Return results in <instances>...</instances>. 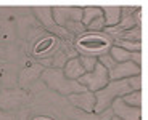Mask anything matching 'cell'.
<instances>
[{"instance_id": "6da1fadb", "label": "cell", "mask_w": 148, "mask_h": 120, "mask_svg": "<svg viewBox=\"0 0 148 120\" xmlns=\"http://www.w3.org/2000/svg\"><path fill=\"white\" fill-rule=\"evenodd\" d=\"M130 91L132 90H130L129 83H127V79L126 80H110L106 87L95 93V109H93V112L100 114L105 109H110L111 102L114 99L122 98L124 95H127Z\"/></svg>"}, {"instance_id": "7a4b0ae2", "label": "cell", "mask_w": 148, "mask_h": 120, "mask_svg": "<svg viewBox=\"0 0 148 120\" xmlns=\"http://www.w3.org/2000/svg\"><path fill=\"white\" fill-rule=\"evenodd\" d=\"M81 56H92V58H98L101 55H106L111 45V39L105 37L101 34H84V35L77 37L76 42Z\"/></svg>"}, {"instance_id": "3957f363", "label": "cell", "mask_w": 148, "mask_h": 120, "mask_svg": "<svg viewBox=\"0 0 148 120\" xmlns=\"http://www.w3.org/2000/svg\"><path fill=\"white\" fill-rule=\"evenodd\" d=\"M44 80L48 87L53 91H58L60 95H71V93H77V91H84L85 88L79 85L76 80H69L63 75L61 69H48L44 72Z\"/></svg>"}, {"instance_id": "277c9868", "label": "cell", "mask_w": 148, "mask_h": 120, "mask_svg": "<svg viewBox=\"0 0 148 120\" xmlns=\"http://www.w3.org/2000/svg\"><path fill=\"white\" fill-rule=\"evenodd\" d=\"M79 85L85 88L87 91H92V93H97L98 90L105 88L110 82V77H108V71L105 69L101 64L97 62V66L93 67V71L90 72H85L82 77H79L76 80Z\"/></svg>"}, {"instance_id": "5b68a950", "label": "cell", "mask_w": 148, "mask_h": 120, "mask_svg": "<svg viewBox=\"0 0 148 120\" xmlns=\"http://www.w3.org/2000/svg\"><path fill=\"white\" fill-rule=\"evenodd\" d=\"M52 18L58 27H64L68 22L81 21L82 19V8L81 7H53L50 8Z\"/></svg>"}, {"instance_id": "8992f818", "label": "cell", "mask_w": 148, "mask_h": 120, "mask_svg": "<svg viewBox=\"0 0 148 120\" xmlns=\"http://www.w3.org/2000/svg\"><path fill=\"white\" fill-rule=\"evenodd\" d=\"M111 111H113V115L118 117L119 120H142L140 107L127 106L121 98L114 99V101L111 102Z\"/></svg>"}, {"instance_id": "52a82bcc", "label": "cell", "mask_w": 148, "mask_h": 120, "mask_svg": "<svg viewBox=\"0 0 148 120\" xmlns=\"http://www.w3.org/2000/svg\"><path fill=\"white\" fill-rule=\"evenodd\" d=\"M69 102L76 107V109L82 111V112H93L95 109V93L92 91H77V93H71L68 95Z\"/></svg>"}, {"instance_id": "ba28073f", "label": "cell", "mask_w": 148, "mask_h": 120, "mask_svg": "<svg viewBox=\"0 0 148 120\" xmlns=\"http://www.w3.org/2000/svg\"><path fill=\"white\" fill-rule=\"evenodd\" d=\"M140 74H142L140 66L134 64L132 61L119 62V64H116L114 67H111V69L108 71L110 80H126L132 75H140Z\"/></svg>"}, {"instance_id": "9c48e42d", "label": "cell", "mask_w": 148, "mask_h": 120, "mask_svg": "<svg viewBox=\"0 0 148 120\" xmlns=\"http://www.w3.org/2000/svg\"><path fill=\"white\" fill-rule=\"evenodd\" d=\"M84 67H82L81 61H79V56L76 58H71L69 61H66V64L63 66V75L69 80H77L79 77L84 75Z\"/></svg>"}, {"instance_id": "30bf717a", "label": "cell", "mask_w": 148, "mask_h": 120, "mask_svg": "<svg viewBox=\"0 0 148 120\" xmlns=\"http://www.w3.org/2000/svg\"><path fill=\"white\" fill-rule=\"evenodd\" d=\"M101 8V15H103V21H105V27H113L118 26V22L122 19V13H121V7H100Z\"/></svg>"}, {"instance_id": "8fae6325", "label": "cell", "mask_w": 148, "mask_h": 120, "mask_svg": "<svg viewBox=\"0 0 148 120\" xmlns=\"http://www.w3.org/2000/svg\"><path fill=\"white\" fill-rule=\"evenodd\" d=\"M130 53H132V51H127V50H124V48L118 47V45H113V47L110 48V51H108V55L113 58V61H114L116 64L130 61Z\"/></svg>"}, {"instance_id": "7c38bea8", "label": "cell", "mask_w": 148, "mask_h": 120, "mask_svg": "<svg viewBox=\"0 0 148 120\" xmlns=\"http://www.w3.org/2000/svg\"><path fill=\"white\" fill-rule=\"evenodd\" d=\"M101 16V8L100 7H95V5H92V7H84L82 8V19L81 22L84 24V27L89 22H92L93 19L100 18Z\"/></svg>"}, {"instance_id": "4fadbf2b", "label": "cell", "mask_w": 148, "mask_h": 120, "mask_svg": "<svg viewBox=\"0 0 148 120\" xmlns=\"http://www.w3.org/2000/svg\"><path fill=\"white\" fill-rule=\"evenodd\" d=\"M55 42H56L55 37H47V39L40 40V42H39V43H37L36 47H34V55H36V56H42V55H45L47 51H50V50L53 48Z\"/></svg>"}, {"instance_id": "5bb4252c", "label": "cell", "mask_w": 148, "mask_h": 120, "mask_svg": "<svg viewBox=\"0 0 148 120\" xmlns=\"http://www.w3.org/2000/svg\"><path fill=\"white\" fill-rule=\"evenodd\" d=\"M121 99L126 102L127 106H132V107H142V90L130 91V93H127V95L122 96Z\"/></svg>"}, {"instance_id": "9a60e30c", "label": "cell", "mask_w": 148, "mask_h": 120, "mask_svg": "<svg viewBox=\"0 0 148 120\" xmlns=\"http://www.w3.org/2000/svg\"><path fill=\"white\" fill-rule=\"evenodd\" d=\"M64 29L69 31V32L74 34V35H84V34H85V27H84V24H82L81 21L68 22V24L64 26Z\"/></svg>"}, {"instance_id": "2e32d148", "label": "cell", "mask_w": 148, "mask_h": 120, "mask_svg": "<svg viewBox=\"0 0 148 120\" xmlns=\"http://www.w3.org/2000/svg\"><path fill=\"white\" fill-rule=\"evenodd\" d=\"M79 61H81L82 67H84V72H90L93 71V67L97 66V58H92V56H81L79 55Z\"/></svg>"}, {"instance_id": "e0dca14e", "label": "cell", "mask_w": 148, "mask_h": 120, "mask_svg": "<svg viewBox=\"0 0 148 120\" xmlns=\"http://www.w3.org/2000/svg\"><path fill=\"white\" fill-rule=\"evenodd\" d=\"M74 120H101L100 114L95 112H82V111H77L76 115H74Z\"/></svg>"}, {"instance_id": "ac0fdd59", "label": "cell", "mask_w": 148, "mask_h": 120, "mask_svg": "<svg viewBox=\"0 0 148 120\" xmlns=\"http://www.w3.org/2000/svg\"><path fill=\"white\" fill-rule=\"evenodd\" d=\"M97 61H98V64L103 66V67H105L106 71H110L111 67H114V66H116V62L113 61V58H111V56L108 55V53H106V55L98 56V58H97Z\"/></svg>"}, {"instance_id": "d6986e66", "label": "cell", "mask_w": 148, "mask_h": 120, "mask_svg": "<svg viewBox=\"0 0 148 120\" xmlns=\"http://www.w3.org/2000/svg\"><path fill=\"white\" fill-rule=\"evenodd\" d=\"M127 83H129L130 90L132 91H137V90H142V74L140 75H132L127 79Z\"/></svg>"}, {"instance_id": "ffe728a7", "label": "cell", "mask_w": 148, "mask_h": 120, "mask_svg": "<svg viewBox=\"0 0 148 120\" xmlns=\"http://www.w3.org/2000/svg\"><path fill=\"white\" fill-rule=\"evenodd\" d=\"M130 61H132L134 64H137V66H142V53L140 51H134V53H130Z\"/></svg>"}, {"instance_id": "44dd1931", "label": "cell", "mask_w": 148, "mask_h": 120, "mask_svg": "<svg viewBox=\"0 0 148 120\" xmlns=\"http://www.w3.org/2000/svg\"><path fill=\"white\" fill-rule=\"evenodd\" d=\"M32 120H55V119H50V117H34Z\"/></svg>"}, {"instance_id": "7402d4cb", "label": "cell", "mask_w": 148, "mask_h": 120, "mask_svg": "<svg viewBox=\"0 0 148 120\" xmlns=\"http://www.w3.org/2000/svg\"><path fill=\"white\" fill-rule=\"evenodd\" d=\"M111 120H119V119H118V117H113V119H111Z\"/></svg>"}]
</instances>
